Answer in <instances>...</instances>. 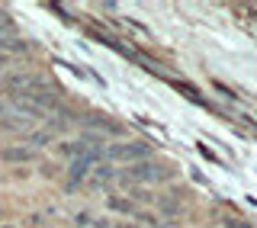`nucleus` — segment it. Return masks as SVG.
<instances>
[{
	"mask_svg": "<svg viewBox=\"0 0 257 228\" xmlns=\"http://www.w3.org/2000/svg\"><path fill=\"white\" fill-rule=\"evenodd\" d=\"M174 174V167L161 164V161H139V164L125 167L122 174H116V180L122 183H155V180H167Z\"/></svg>",
	"mask_w": 257,
	"mask_h": 228,
	"instance_id": "obj_1",
	"label": "nucleus"
},
{
	"mask_svg": "<svg viewBox=\"0 0 257 228\" xmlns=\"http://www.w3.org/2000/svg\"><path fill=\"white\" fill-rule=\"evenodd\" d=\"M112 161H135L139 164L142 158H148L151 154V145L148 142H128V145H112V148L106 151Z\"/></svg>",
	"mask_w": 257,
	"mask_h": 228,
	"instance_id": "obj_2",
	"label": "nucleus"
},
{
	"mask_svg": "<svg viewBox=\"0 0 257 228\" xmlns=\"http://www.w3.org/2000/svg\"><path fill=\"white\" fill-rule=\"evenodd\" d=\"M96 158H100V151H87V154H80V158L71 161V167H68V186H71V190H74V186L90 174V167H93Z\"/></svg>",
	"mask_w": 257,
	"mask_h": 228,
	"instance_id": "obj_3",
	"label": "nucleus"
},
{
	"mask_svg": "<svg viewBox=\"0 0 257 228\" xmlns=\"http://www.w3.org/2000/svg\"><path fill=\"white\" fill-rule=\"evenodd\" d=\"M32 158H36V148H29V145H10L0 151V161H7V164H26Z\"/></svg>",
	"mask_w": 257,
	"mask_h": 228,
	"instance_id": "obj_4",
	"label": "nucleus"
},
{
	"mask_svg": "<svg viewBox=\"0 0 257 228\" xmlns=\"http://www.w3.org/2000/svg\"><path fill=\"white\" fill-rule=\"evenodd\" d=\"M116 174H119L116 167H109V164H100V167H93V170H90V183H93V186H103L106 180H112Z\"/></svg>",
	"mask_w": 257,
	"mask_h": 228,
	"instance_id": "obj_5",
	"label": "nucleus"
},
{
	"mask_svg": "<svg viewBox=\"0 0 257 228\" xmlns=\"http://www.w3.org/2000/svg\"><path fill=\"white\" fill-rule=\"evenodd\" d=\"M109 209H112V212H135V202H132V199H116V196H109Z\"/></svg>",
	"mask_w": 257,
	"mask_h": 228,
	"instance_id": "obj_6",
	"label": "nucleus"
},
{
	"mask_svg": "<svg viewBox=\"0 0 257 228\" xmlns=\"http://www.w3.org/2000/svg\"><path fill=\"white\" fill-rule=\"evenodd\" d=\"M161 209H164V215H171V218H177V215L183 212V206L177 199H161Z\"/></svg>",
	"mask_w": 257,
	"mask_h": 228,
	"instance_id": "obj_7",
	"label": "nucleus"
},
{
	"mask_svg": "<svg viewBox=\"0 0 257 228\" xmlns=\"http://www.w3.org/2000/svg\"><path fill=\"white\" fill-rule=\"evenodd\" d=\"M0 48H7V52H26V42H20V39H0Z\"/></svg>",
	"mask_w": 257,
	"mask_h": 228,
	"instance_id": "obj_8",
	"label": "nucleus"
},
{
	"mask_svg": "<svg viewBox=\"0 0 257 228\" xmlns=\"http://www.w3.org/2000/svg\"><path fill=\"white\" fill-rule=\"evenodd\" d=\"M52 142V132H32L29 135V145H48Z\"/></svg>",
	"mask_w": 257,
	"mask_h": 228,
	"instance_id": "obj_9",
	"label": "nucleus"
},
{
	"mask_svg": "<svg viewBox=\"0 0 257 228\" xmlns=\"http://www.w3.org/2000/svg\"><path fill=\"white\" fill-rule=\"evenodd\" d=\"M90 225H96V218H93L90 212H80V215H77V228H90Z\"/></svg>",
	"mask_w": 257,
	"mask_h": 228,
	"instance_id": "obj_10",
	"label": "nucleus"
},
{
	"mask_svg": "<svg viewBox=\"0 0 257 228\" xmlns=\"http://www.w3.org/2000/svg\"><path fill=\"white\" fill-rule=\"evenodd\" d=\"M132 196H135V199H145V202H148V199H155L148 190H132Z\"/></svg>",
	"mask_w": 257,
	"mask_h": 228,
	"instance_id": "obj_11",
	"label": "nucleus"
},
{
	"mask_svg": "<svg viewBox=\"0 0 257 228\" xmlns=\"http://www.w3.org/2000/svg\"><path fill=\"white\" fill-rule=\"evenodd\" d=\"M93 228H112V225H109V218H96V225H93Z\"/></svg>",
	"mask_w": 257,
	"mask_h": 228,
	"instance_id": "obj_12",
	"label": "nucleus"
},
{
	"mask_svg": "<svg viewBox=\"0 0 257 228\" xmlns=\"http://www.w3.org/2000/svg\"><path fill=\"white\" fill-rule=\"evenodd\" d=\"M0 228H16V225H0Z\"/></svg>",
	"mask_w": 257,
	"mask_h": 228,
	"instance_id": "obj_13",
	"label": "nucleus"
},
{
	"mask_svg": "<svg viewBox=\"0 0 257 228\" xmlns=\"http://www.w3.org/2000/svg\"><path fill=\"white\" fill-rule=\"evenodd\" d=\"M0 116H4V106H0Z\"/></svg>",
	"mask_w": 257,
	"mask_h": 228,
	"instance_id": "obj_14",
	"label": "nucleus"
},
{
	"mask_svg": "<svg viewBox=\"0 0 257 228\" xmlns=\"http://www.w3.org/2000/svg\"><path fill=\"white\" fill-rule=\"evenodd\" d=\"M241 228H251V225H241Z\"/></svg>",
	"mask_w": 257,
	"mask_h": 228,
	"instance_id": "obj_15",
	"label": "nucleus"
}]
</instances>
